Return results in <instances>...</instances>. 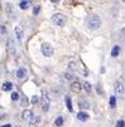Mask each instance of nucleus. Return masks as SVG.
<instances>
[{"label": "nucleus", "instance_id": "obj_16", "mask_svg": "<svg viewBox=\"0 0 125 127\" xmlns=\"http://www.w3.org/2000/svg\"><path fill=\"white\" fill-rule=\"evenodd\" d=\"M115 106H116V98H115V96H111L110 97V107L114 108Z\"/></svg>", "mask_w": 125, "mask_h": 127}, {"label": "nucleus", "instance_id": "obj_10", "mask_svg": "<svg viewBox=\"0 0 125 127\" xmlns=\"http://www.w3.org/2000/svg\"><path fill=\"white\" fill-rule=\"evenodd\" d=\"M32 118H33V113H32V111H24V112H23V120H24V121L30 122Z\"/></svg>", "mask_w": 125, "mask_h": 127}, {"label": "nucleus", "instance_id": "obj_21", "mask_svg": "<svg viewBox=\"0 0 125 127\" xmlns=\"http://www.w3.org/2000/svg\"><path fill=\"white\" fill-rule=\"evenodd\" d=\"M18 98H19V96H18V93H16V92L11 93V99H13V101H16Z\"/></svg>", "mask_w": 125, "mask_h": 127}, {"label": "nucleus", "instance_id": "obj_18", "mask_svg": "<svg viewBox=\"0 0 125 127\" xmlns=\"http://www.w3.org/2000/svg\"><path fill=\"white\" fill-rule=\"evenodd\" d=\"M62 123H63V118L62 117H57L56 121H55V125L56 126H62Z\"/></svg>", "mask_w": 125, "mask_h": 127}, {"label": "nucleus", "instance_id": "obj_20", "mask_svg": "<svg viewBox=\"0 0 125 127\" xmlns=\"http://www.w3.org/2000/svg\"><path fill=\"white\" fill-rule=\"evenodd\" d=\"M116 127H125V122H124L123 120H119V121L116 122Z\"/></svg>", "mask_w": 125, "mask_h": 127}, {"label": "nucleus", "instance_id": "obj_1", "mask_svg": "<svg viewBox=\"0 0 125 127\" xmlns=\"http://www.w3.org/2000/svg\"><path fill=\"white\" fill-rule=\"evenodd\" d=\"M86 24H87V28H88V29L95 30V29H97V28L101 25V19H100V16H99V15H96V14H91L90 16L87 18Z\"/></svg>", "mask_w": 125, "mask_h": 127}, {"label": "nucleus", "instance_id": "obj_12", "mask_svg": "<svg viewBox=\"0 0 125 127\" xmlns=\"http://www.w3.org/2000/svg\"><path fill=\"white\" fill-rule=\"evenodd\" d=\"M30 1H28V0H23V1H19V8L20 9H27L30 6Z\"/></svg>", "mask_w": 125, "mask_h": 127}, {"label": "nucleus", "instance_id": "obj_6", "mask_svg": "<svg viewBox=\"0 0 125 127\" xmlns=\"http://www.w3.org/2000/svg\"><path fill=\"white\" fill-rule=\"evenodd\" d=\"M27 69L24 68V67H22V68H19L18 69V72H16V78L19 79V81H23V79H25L27 78Z\"/></svg>", "mask_w": 125, "mask_h": 127}, {"label": "nucleus", "instance_id": "obj_19", "mask_svg": "<svg viewBox=\"0 0 125 127\" xmlns=\"http://www.w3.org/2000/svg\"><path fill=\"white\" fill-rule=\"evenodd\" d=\"M83 87H85V89L87 91V92H91V86H90V83H88V82H85L83 83Z\"/></svg>", "mask_w": 125, "mask_h": 127}, {"label": "nucleus", "instance_id": "obj_2", "mask_svg": "<svg viewBox=\"0 0 125 127\" xmlns=\"http://www.w3.org/2000/svg\"><path fill=\"white\" fill-rule=\"evenodd\" d=\"M51 20H52L53 24H56V25H58V27H63V25L66 24V20H67V19H66V16H64L63 14L56 13V14L52 15Z\"/></svg>", "mask_w": 125, "mask_h": 127}, {"label": "nucleus", "instance_id": "obj_9", "mask_svg": "<svg viewBox=\"0 0 125 127\" xmlns=\"http://www.w3.org/2000/svg\"><path fill=\"white\" fill-rule=\"evenodd\" d=\"M8 47H9V52L11 56H15V45H14V40L10 38L8 39Z\"/></svg>", "mask_w": 125, "mask_h": 127}, {"label": "nucleus", "instance_id": "obj_11", "mask_svg": "<svg viewBox=\"0 0 125 127\" xmlns=\"http://www.w3.org/2000/svg\"><path fill=\"white\" fill-rule=\"evenodd\" d=\"M77 118H78L80 121H87V120H88V115H87L86 112H82V111H81V112L77 113Z\"/></svg>", "mask_w": 125, "mask_h": 127}, {"label": "nucleus", "instance_id": "obj_8", "mask_svg": "<svg viewBox=\"0 0 125 127\" xmlns=\"http://www.w3.org/2000/svg\"><path fill=\"white\" fill-rule=\"evenodd\" d=\"M71 89H72V92L75 93H80L81 92V83L80 82H73L72 84H71Z\"/></svg>", "mask_w": 125, "mask_h": 127}, {"label": "nucleus", "instance_id": "obj_17", "mask_svg": "<svg viewBox=\"0 0 125 127\" xmlns=\"http://www.w3.org/2000/svg\"><path fill=\"white\" fill-rule=\"evenodd\" d=\"M80 107H81V108H88V103H87V101L80 99Z\"/></svg>", "mask_w": 125, "mask_h": 127}, {"label": "nucleus", "instance_id": "obj_22", "mask_svg": "<svg viewBox=\"0 0 125 127\" xmlns=\"http://www.w3.org/2000/svg\"><path fill=\"white\" fill-rule=\"evenodd\" d=\"M37 101H38V97H37V96H33L32 99H30V103L34 104V103H37Z\"/></svg>", "mask_w": 125, "mask_h": 127}, {"label": "nucleus", "instance_id": "obj_4", "mask_svg": "<svg viewBox=\"0 0 125 127\" xmlns=\"http://www.w3.org/2000/svg\"><path fill=\"white\" fill-rule=\"evenodd\" d=\"M124 92H125L124 83H123L120 79H118V81L115 82V93H116L118 97H123V96H124Z\"/></svg>", "mask_w": 125, "mask_h": 127}, {"label": "nucleus", "instance_id": "obj_23", "mask_svg": "<svg viewBox=\"0 0 125 127\" xmlns=\"http://www.w3.org/2000/svg\"><path fill=\"white\" fill-rule=\"evenodd\" d=\"M39 9H41V6H37V8H34V11H33V13H34V15H37V14H38Z\"/></svg>", "mask_w": 125, "mask_h": 127}, {"label": "nucleus", "instance_id": "obj_5", "mask_svg": "<svg viewBox=\"0 0 125 127\" xmlns=\"http://www.w3.org/2000/svg\"><path fill=\"white\" fill-rule=\"evenodd\" d=\"M41 49H42V53L44 54L46 57H51L53 54V48H52V45L49 43H43Z\"/></svg>", "mask_w": 125, "mask_h": 127}, {"label": "nucleus", "instance_id": "obj_15", "mask_svg": "<svg viewBox=\"0 0 125 127\" xmlns=\"http://www.w3.org/2000/svg\"><path fill=\"white\" fill-rule=\"evenodd\" d=\"M119 52H120V48H119L118 45H115V47L113 48V50H111V56H113V57L119 56Z\"/></svg>", "mask_w": 125, "mask_h": 127}, {"label": "nucleus", "instance_id": "obj_13", "mask_svg": "<svg viewBox=\"0 0 125 127\" xmlns=\"http://www.w3.org/2000/svg\"><path fill=\"white\" fill-rule=\"evenodd\" d=\"M11 88H13V84H11L10 82H5V83L1 86V89H3V91H10Z\"/></svg>", "mask_w": 125, "mask_h": 127}, {"label": "nucleus", "instance_id": "obj_7", "mask_svg": "<svg viewBox=\"0 0 125 127\" xmlns=\"http://www.w3.org/2000/svg\"><path fill=\"white\" fill-rule=\"evenodd\" d=\"M15 34H16V38H18V42L19 43H22L23 42V29L20 28V27H16L15 28Z\"/></svg>", "mask_w": 125, "mask_h": 127}, {"label": "nucleus", "instance_id": "obj_24", "mask_svg": "<svg viewBox=\"0 0 125 127\" xmlns=\"http://www.w3.org/2000/svg\"><path fill=\"white\" fill-rule=\"evenodd\" d=\"M3 127H10V125H5V126H3Z\"/></svg>", "mask_w": 125, "mask_h": 127}, {"label": "nucleus", "instance_id": "obj_3", "mask_svg": "<svg viewBox=\"0 0 125 127\" xmlns=\"http://www.w3.org/2000/svg\"><path fill=\"white\" fill-rule=\"evenodd\" d=\"M42 110L44 112H48L49 110V98L46 91H42Z\"/></svg>", "mask_w": 125, "mask_h": 127}, {"label": "nucleus", "instance_id": "obj_14", "mask_svg": "<svg viewBox=\"0 0 125 127\" xmlns=\"http://www.w3.org/2000/svg\"><path fill=\"white\" fill-rule=\"evenodd\" d=\"M66 104H67L68 111H69V112H72V111H73V108H72V102H71V98H69V97H66Z\"/></svg>", "mask_w": 125, "mask_h": 127}]
</instances>
